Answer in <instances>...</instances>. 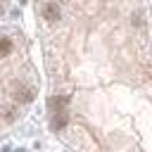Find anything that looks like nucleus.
<instances>
[{"label": "nucleus", "mask_w": 152, "mask_h": 152, "mask_svg": "<svg viewBox=\"0 0 152 152\" xmlns=\"http://www.w3.org/2000/svg\"><path fill=\"white\" fill-rule=\"evenodd\" d=\"M48 104H50V109H52L55 114H59V112H62V109L69 104V95H57V97H52Z\"/></svg>", "instance_id": "nucleus-1"}, {"label": "nucleus", "mask_w": 152, "mask_h": 152, "mask_svg": "<svg viewBox=\"0 0 152 152\" xmlns=\"http://www.w3.org/2000/svg\"><path fill=\"white\" fill-rule=\"evenodd\" d=\"M43 14H45L48 21H57V19H59V7H57L55 2H48V5L43 7Z\"/></svg>", "instance_id": "nucleus-2"}, {"label": "nucleus", "mask_w": 152, "mask_h": 152, "mask_svg": "<svg viewBox=\"0 0 152 152\" xmlns=\"http://www.w3.org/2000/svg\"><path fill=\"white\" fill-rule=\"evenodd\" d=\"M66 121H69V116H66L64 112H59V114H55V119H52V128H55V131H62V128L66 126Z\"/></svg>", "instance_id": "nucleus-3"}, {"label": "nucleus", "mask_w": 152, "mask_h": 152, "mask_svg": "<svg viewBox=\"0 0 152 152\" xmlns=\"http://www.w3.org/2000/svg\"><path fill=\"white\" fill-rule=\"evenodd\" d=\"M12 52V38H0V57H7Z\"/></svg>", "instance_id": "nucleus-4"}, {"label": "nucleus", "mask_w": 152, "mask_h": 152, "mask_svg": "<svg viewBox=\"0 0 152 152\" xmlns=\"http://www.w3.org/2000/svg\"><path fill=\"white\" fill-rule=\"evenodd\" d=\"M17 100H19V102H31V100H33V90L19 88V90H17Z\"/></svg>", "instance_id": "nucleus-5"}, {"label": "nucleus", "mask_w": 152, "mask_h": 152, "mask_svg": "<svg viewBox=\"0 0 152 152\" xmlns=\"http://www.w3.org/2000/svg\"><path fill=\"white\" fill-rule=\"evenodd\" d=\"M2 114H5V119H7V121H10V119H14V109H5Z\"/></svg>", "instance_id": "nucleus-6"}, {"label": "nucleus", "mask_w": 152, "mask_h": 152, "mask_svg": "<svg viewBox=\"0 0 152 152\" xmlns=\"http://www.w3.org/2000/svg\"><path fill=\"white\" fill-rule=\"evenodd\" d=\"M21 2H26V0H21Z\"/></svg>", "instance_id": "nucleus-7"}]
</instances>
